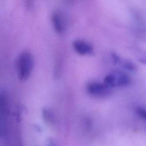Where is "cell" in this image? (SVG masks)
Wrapping results in <instances>:
<instances>
[{
  "mask_svg": "<svg viewBox=\"0 0 146 146\" xmlns=\"http://www.w3.org/2000/svg\"><path fill=\"white\" fill-rule=\"evenodd\" d=\"M33 56L29 52H24L18 59L17 69L19 79L24 81L30 76L34 67Z\"/></svg>",
  "mask_w": 146,
  "mask_h": 146,
  "instance_id": "6da1fadb",
  "label": "cell"
},
{
  "mask_svg": "<svg viewBox=\"0 0 146 146\" xmlns=\"http://www.w3.org/2000/svg\"><path fill=\"white\" fill-rule=\"evenodd\" d=\"M130 82L129 76L119 70L113 71L104 79V83L110 88L127 86Z\"/></svg>",
  "mask_w": 146,
  "mask_h": 146,
  "instance_id": "7a4b0ae2",
  "label": "cell"
},
{
  "mask_svg": "<svg viewBox=\"0 0 146 146\" xmlns=\"http://www.w3.org/2000/svg\"><path fill=\"white\" fill-rule=\"evenodd\" d=\"M87 90L90 94L98 97H105L111 93V88L104 83L97 82L90 83L87 86Z\"/></svg>",
  "mask_w": 146,
  "mask_h": 146,
  "instance_id": "3957f363",
  "label": "cell"
},
{
  "mask_svg": "<svg viewBox=\"0 0 146 146\" xmlns=\"http://www.w3.org/2000/svg\"><path fill=\"white\" fill-rule=\"evenodd\" d=\"M75 51L81 55H89L93 52V47L90 43L82 40H76L73 43Z\"/></svg>",
  "mask_w": 146,
  "mask_h": 146,
  "instance_id": "277c9868",
  "label": "cell"
},
{
  "mask_svg": "<svg viewBox=\"0 0 146 146\" xmlns=\"http://www.w3.org/2000/svg\"><path fill=\"white\" fill-rule=\"evenodd\" d=\"M111 56L113 63H114L115 64L119 66L122 68L130 71H135L136 70V66L131 61L122 58L114 53H112Z\"/></svg>",
  "mask_w": 146,
  "mask_h": 146,
  "instance_id": "5b68a950",
  "label": "cell"
},
{
  "mask_svg": "<svg viewBox=\"0 0 146 146\" xmlns=\"http://www.w3.org/2000/svg\"><path fill=\"white\" fill-rule=\"evenodd\" d=\"M54 27L58 32L61 33L65 29L64 20L62 15L58 12H55L52 17Z\"/></svg>",
  "mask_w": 146,
  "mask_h": 146,
  "instance_id": "8992f818",
  "label": "cell"
},
{
  "mask_svg": "<svg viewBox=\"0 0 146 146\" xmlns=\"http://www.w3.org/2000/svg\"><path fill=\"white\" fill-rule=\"evenodd\" d=\"M136 112L141 118L146 122V109L142 107H138L136 109Z\"/></svg>",
  "mask_w": 146,
  "mask_h": 146,
  "instance_id": "52a82bcc",
  "label": "cell"
},
{
  "mask_svg": "<svg viewBox=\"0 0 146 146\" xmlns=\"http://www.w3.org/2000/svg\"><path fill=\"white\" fill-rule=\"evenodd\" d=\"M138 59L140 62L146 64V53H141L138 55Z\"/></svg>",
  "mask_w": 146,
  "mask_h": 146,
  "instance_id": "ba28073f",
  "label": "cell"
}]
</instances>
